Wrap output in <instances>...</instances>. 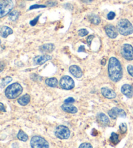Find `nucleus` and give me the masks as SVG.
<instances>
[{"instance_id": "6e6552de", "label": "nucleus", "mask_w": 133, "mask_h": 148, "mask_svg": "<svg viewBox=\"0 0 133 148\" xmlns=\"http://www.w3.org/2000/svg\"><path fill=\"white\" fill-rule=\"evenodd\" d=\"M123 58L128 61L133 60V47L129 44H125L121 48Z\"/></svg>"}, {"instance_id": "f257e3e1", "label": "nucleus", "mask_w": 133, "mask_h": 148, "mask_svg": "<svg viewBox=\"0 0 133 148\" xmlns=\"http://www.w3.org/2000/svg\"><path fill=\"white\" fill-rule=\"evenodd\" d=\"M110 79L114 82L119 81L123 77V69L119 60L114 57L110 58L108 67Z\"/></svg>"}, {"instance_id": "2f4dec72", "label": "nucleus", "mask_w": 133, "mask_h": 148, "mask_svg": "<svg viewBox=\"0 0 133 148\" xmlns=\"http://www.w3.org/2000/svg\"><path fill=\"white\" fill-rule=\"evenodd\" d=\"M115 16H116V14H115V12H110L109 13L107 14V18L109 20H113Z\"/></svg>"}, {"instance_id": "e433bc0d", "label": "nucleus", "mask_w": 133, "mask_h": 148, "mask_svg": "<svg viewBox=\"0 0 133 148\" xmlns=\"http://www.w3.org/2000/svg\"><path fill=\"white\" fill-rule=\"evenodd\" d=\"M0 105H1V108H0V110H1V112H6V110H5V108L3 104L2 103H0Z\"/></svg>"}, {"instance_id": "7ed1b4c3", "label": "nucleus", "mask_w": 133, "mask_h": 148, "mask_svg": "<svg viewBox=\"0 0 133 148\" xmlns=\"http://www.w3.org/2000/svg\"><path fill=\"white\" fill-rule=\"evenodd\" d=\"M117 29L124 36H128L133 34V26L127 19L120 20L117 24Z\"/></svg>"}, {"instance_id": "5701e85b", "label": "nucleus", "mask_w": 133, "mask_h": 148, "mask_svg": "<svg viewBox=\"0 0 133 148\" xmlns=\"http://www.w3.org/2000/svg\"><path fill=\"white\" fill-rule=\"evenodd\" d=\"M17 138L20 140H21V141L23 142H26L29 140V136H28V135L26 133H25L22 130L19 131L18 133L17 134Z\"/></svg>"}, {"instance_id": "dca6fc26", "label": "nucleus", "mask_w": 133, "mask_h": 148, "mask_svg": "<svg viewBox=\"0 0 133 148\" xmlns=\"http://www.w3.org/2000/svg\"><path fill=\"white\" fill-rule=\"evenodd\" d=\"M61 108H62L63 111L68 112V113H70V114H76L78 111L77 108L75 106H73L71 104H67V103L62 104V105L61 106Z\"/></svg>"}, {"instance_id": "b1692460", "label": "nucleus", "mask_w": 133, "mask_h": 148, "mask_svg": "<svg viewBox=\"0 0 133 148\" xmlns=\"http://www.w3.org/2000/svg\"><path fill=\"white\" fill-rule=\"evenodd\" d=\"M110 141L112 143V144L117 145L119 142V135L117 134L115 132H112L111 134V136L110 137Z\"/></svg>"}, {"instance_id": "c756f323", "label": "nucleus", "mask_w": 133, "mask_h": 148, "mask_svg": "<svg viewBox=\"0 0 133 148\" xmlns=\"http://www.w3.org/2000/svg\"><path fill=\"white\" fill-rule=\"evenodd\" d=\"M40 16V14L38 15V16L37 17H36L35 19H33V20H31V22H29L30 25H31V26H35V25L37 24L38 20H39Z\"/></svg>"}, {"instance_id": "423d86ee", "label": "nucleus", "mask_w": 133, "mask_h": 148, "mask_svg": "<svg viewBox=\"0 0 133 148\" xmlns=\"http://www.w3.org/2000/svg\"><path fill=\"white\" fill-rule=\"evenodd\" d=\"M55 136L59 139H68L70 136V131L67 127L59 125L57 127L55 132Z\"/></svg>"}, {"instance_id": "4468645a", "label": "nucleus", "mask_w": 133, "mask_h": 148, "mask_svg": "<svg viewBox=\"0 0 133 148\" xmlns=\"http://www.w3.org/2000/svg\"><path fill=\"white\" fill-rule=\"evenodd\" d=\"M121 93L128 98H131L133 96V87L129 84H124L121 87Z\"/></svg>"}, {"instance_id": "2eb2a0df", "label": "nucleus", "mask_w": 133, "mask_h": 148, "mask_svg": "<svg viewBox=\"0 0 133 148\" xmlns=\"http://www.w3.org/2000/svg\"><path fill=\"white\" fill-rule=\"evenodd\" d=\"M55 47L52 43H47V44L42 45L39 47V50L40 52L43 53H52L55 50Z\"/></svg>"}, {"instance_id": "c85d7f7f", "label": "nucleus", "mask_w": 133, "mask_h": 148, "mask_svg": "<svg viewBox=\"0 0 133 148\" xmlns=\"http://www.w3.org/2000/svg\"><path fill=\"white\" fill-rule=\"evenodd\" d=\"M46 5L47 7H55L57 5V2L56 1H53V0H50L46 2Z\"/></svg>"}, {"instance_id": "473e14b6", "label": "nucleus", "mask_w": 133, "mask_h": 148, "mask_svg": "<svg viewBox=\"0 0 133 148\" xmlns=\"http://www.w3.org/2000/svg\"><path fill=\"white\" fill-rule=\"evenodd\" d=\"M127 71L129 75L133 77V66L132 65H128L127 66Z\"/></svg>"}, {"instance_id": "ea45409f", "label": "nucleus", "mask_w": 133, "mask_h": 148, "mask_svg": "<svg viewBox=\"0 0 133 148\" xmlns=\"http://www.w3.org/2000/svg\"><path fill=\"white\" fill-rule=\"evenodd\" d=\"M3 68H4V64L3 62H1V72L3 70Z\"/></svg>"}, {"instance_id": "7c9ffc66", "label": "nucleus", "mask_w": 133, "mask_h": 148, "mask_svg": "<svg viewBox=\"0 0 133 148\" xmlns=\"http://www.w3.org/2000/svg\"><path fill=\"white\" fill-rule=\"evenodd\" d=\"M80 148H92V145L90 143H83V144H82L80 145V146H79Z\"/></svg>"}, {"instance_id": "9b49d317", "label": "nucleus", "mask_w": 133, "mask_h": 148, "mask_svg": "<svg viewBox=\"0 0 133 148\" xmlns=\"http://www.w3.org/2000/svg\"><path fill=\"white\" fill-rule=\"evenodd\" d=\"M52 57L51 56L45 54V55H40L37 56L34 58L33 62L35 65H42L48 61L52 60Z\"/></svg>"}, {"instance_id": "f8f14e48", "label": "nucleus", "mask_w": 133, "mask_h": 148, "mask_svg": "<svg viewBox=\"0 0 133 148\" xmlns=\"http://www.w3.org/2000/svg\"><path fill=\"white\" fill-rule=\"evenodd\" d=\"M101 93L105 97L109 99H113L116 97V92L107 87H104L101 88Z\"/></svg>"}, {"instance_id": "72a5a7b5", "label": "nucleus", "mask_w": 133, "mask_h": 148, "mask_svg": "<svg viewBox=\"0 0 133 148\" xmlns=\"http://www.w3.org/2000/svg\"><path fill=\"white\" fill-rule=\"evenodd\" d=\"M74 102H75V99H74L73 97H69L68 99H66L64 101V103L71 104V103H73Z\"/></svg>"}, {"instance_id": "cd10ccee", "label": "nucleus", "mask_w": 133, "mask_h": 148, "mask_svg": "<svg viewBox=\"0 0 133 148\" xmlns=\"http://www.w3.org/2000/svg\"><path fill=\"white\" fill-rule=\"evenodd\" d=\"M46 5H38V4H35L29 7V10H33V9H39V8H45L46 7Z\"/></svg>"}, {"instance_id": "20e7f679", "label": "nucleus", "mask_w": 133, "mask_h": 148, "mask_svg": "<svg viewBox=\"0 0 133 148\" xmlns=\"http://www.w3.org/2000/svg\"><path fill=\"white\" fill-rule=\"evenodd\" d=\"M30 144L33 148H48L50 147L49 143L47 140L40 136H33L31 140Z\"/></svg>"}, {"instance_id": "4c0bfd02", "label": "nucleus", "mask_w": 133, "mask_h": 148, "mask_svg": "<svg viewBox=\"0 0 133 148\" xmlns=\"http://www.w3.org/2000/svg\"><path fill=\"white\" fill-rule=\"evenodd\" d=\"M83 2V3H90L91 2L93 1V0H81Z\"/></svg>"}, {"instance_id": "9d476101", "label": "nucleus", "mask_w": 133, "mask_h": 148, "mask_svg": "<svg viewBox=\"0 0 133 148\" xmlns=\"http://www.w3.org/2000/svg\"><path fill=\"white\" fill-rule=\"evenodd\" d=\"M105 30L106 34L107 35L109 38L111 39H115L117 37L118 35V31L115 27L114 25H112L111 24H108L105 27Z\"/></svg>"}, {"instance_id": "393cba45", "label": "nucleus", "mask_w": 133, "mask_h": 148, "mask_svg": "<svg viewBox=\"0 0 133 148\" xmlns=\"http://www.w3.org/2000/svg\"><path fill=\"white\" fill-rule=\"evenodd\" d=\"M12 80V78L11 76H7V77L1 79V84H0V86H1V88H4L5 86H7V84H9L11 82Z\"/></svg>"}, {"instance_id": "0eeeda50", "label": "nucleus", "mask_w": 133, "mask_h": 148, "mask_svg": "<svg viewBox=\"0 0 133 148\" xmlns=\"http://www.w3.org/2000/svg\"><path fill=\"white\" fill-rule=\"evenodd\" d=\"M60 86L64 90H70L75 87V82L69 76H64L60 80Z\"/></svg>"}, {"instance_id": "ddd939ff", "label": "nucleus", "mask_w": 133, "mask_h": 148, "mask_svg": "<svg viewBox=\"0 0 133 148\" xmlns=\"http://www.w3.org/2000/svg\"><path fill=\"white\" fill-rule=\"evenodd\" d=\"M69 71H70V73L71 75H72L74 77H75L77 78H81L82 76L83 75L81 69L78 67L77 65H71V67L69 68Z\"/></svg>"}, {"instance_id": "4be33fe9", "label": "nucleus", "mask_w": 133, "mask_h": 148, "mask_svg": "<svg viewBox=\"0 0 133 148\" xmlns=\"http://www.w3.org/2000/svg\"><path fill=\"white\" fill-rule=\"evenodd\" d=\"M20 15V12L18 11H13L10 12L9 15V19L12 22H16V20L19 18Z\"/></svg>"}, {"instance_id": "aec40b11", "label": "nucleus", "mask_w": 133, "mask_h": 148, "mask_svg": "<svg viewBox=\"0 0 133 148\" xmlns=\"http://www.w3.org/2000/svg\"><path fill=\"white\" fill-rule=\"evenodd\" d=\"M88 19L90 22L94 25H99L101 23V18L100 17L96 14H90L89 15Z\"/></svg>"}, {"instance_id": "bb28decb", "label": "nucleus", "mask_w": 133, "mask_h": 148, "mask_svg": "<svg viewBox=\"0 0 133 148\" xmlns=\"http://www.w3.org/2000/svg\"><path fill=\"white\" fill-rule=\"evenodd\" d=\"M88 34V32L86 29H81L78 31V35L80 37H84Z\"/></svg>"}, {"instance_id": "39448f33", "label": "nucleus", "mask_w": 133, "mask_h": 148, "mask_svg": "<svg viewBox=\"0 0 133 148\" xmlns=\"http://www.w3.org/2000/svg\"><path fill=\"white\" fill-rule=\"evenodd\" d=\"M13 7L14 3L12 0H1L0 3V17L3 18L8 14Z\"/></svg>"}, {"instance_id": "c9c22d12", "label": "nucleus", "mask_w": 133, "mask_h": 148, "mask_svg": "<svg viewBox=\"0 0 133 148\" xmlns=\"http://www.w3.org/2000/svg\"><path fill=\"white\" fill-rule=\"evenodd\" d=\"M84 51H85V47H84V46H80V47H79L78 49V52H84Z\"/></svg>"}, {"instance_id": "a878e982", "label": "nucleus", "mask_w": 133, "mask_h": 148, "mask_svg": "<svg viewBox=\"0 0 133 148\" xmlns=\"http://www.w3.org/2000/svg\"><path fill=\"white\" fill-rule=\"evenodd\" d=\"M119 131L121 134H125V132L127 131V126L126 123H122L119 126Z\"/></svg>"}, {"instance_id": "1a4fd4ad", "label": "nucleus", "mask_w": 133, "mask_h": 148, "mask_svg": "<svg viewBox=\"0 0 133 148\" xmlns=\"http://www.w3.org/2000/svg\"><path fill=\"white\" fill-rule=\"evenodd\" d=\"M108 114L111 118L113 119H117V117H126V112H125L123 109L118 108L117 107H114L111 110L108 112Z\"/></svg>"}, {"instance_id": "58836bf2", "label": "nucleus", "mask_w": 133, "mask_h": 148, "mask_svg": "<svg viewBox=\"0 0 133 148\" xmlns=\"http://www.w3.org/2000/svg\"><path fill=\"white\" fill-rule=\"evenodd\" d=\"M106 62H107V60H106V59H103V60H101V65H106Z\"/></svg>"}, {"instance_id": "f704fd0d", "label": "nucleus", "mask_w": 133, "mask_h": 148, "mask_svg": "<svg viewBox=\"0 0 133 148\" xmlns=\"http://www.w3.org/2000/svg\"><path fill=\"white\" fill-rule=\"evenodd\" d=\"M94 38V35H90V36H88V38H87V42H88L89 46H90L91 42H92V41Z\"/></svg>"}, {"instance_id": "a211bd4d", "label": "nucleus", "mask_w": 133, "mask_h": 148, "mask_svg": "<svg viewBox=\"0 0 133 148\" xmlns=\"http://www.w3.org/2000/svg\"><path fill=\"white\" fill-rule=\"evenodd\" d=\"M31 100V97L28 94H25V95H23L21 97L18 99V103L20 105L23 106L27 105L29 103Z\"/></svg>"}, {"instance_id": "f03ea898", "label": "nucleus", "mask_w": 133, "mask_h": 148, "mask_svg": "<svg viewBox=\"0 0 133 148\" xmlns=\"http://www.w3.org/2000/svg\"><path fill=\"white\" fill-rule=\"evenodd\" d=\"M23 88L19 83H14L9 86L5 91V95L9 99H14L21 95Z\"/></svg>"}, {"instance_id": "f3484780", "label": "nucleus", "mask_w": 133, "mask_h": 148, "mask_svg": "<svg viewBox=\"0 0 133 148\" xmlns=\"http://www.w3.org/2000/svg\"><path fill=\"white\" fill-rule=\"evenodd\" d=\"M13 34V31L11 27L8 26H3L0 29V35L3 38H7L9 35Z\"/></svg>"}, {"instance_id": "412c9836", "label": "nucleus", "mask_w": 133, "mask_h": 148, "mask_svg": "<svg viewBox=\"0 0 133 148\" xmlns=\"http://www.w3.org/2000/svg\"><path fill=\"white\" fill-rule=\"evenodd\" d=\"M45 84H47L48 86L51 87V88H57L58 86V80L56 78H48L45 80Z\"/></svg>"}, {"instance_id": "a19ab883", "label": "nucleus", "mask_w": 133, "mask_h": 148, "mask_svg": "<svg viewBox=\"0 0 133 148\" xmlns=\"http://www.w3.org/2000/svg\"><path fill=\"white\" fill-rule=\"evenodd\" d=\"M26 1H33V0H26Z\"/></svg>"}, {"instance_id": "6ab92c4d", "label": "nucleus", "mask_w": 133, "mask_h": 148, "mask_svg": "<svg viewBox=\"0 0 133 148\" xmlns=\"http://www.w3.org/2000/svg\"><path fill=\"white\" fill-rule=\"evenodd\" d=\"M98 119L101 122V123L104 125H108L110 124L109 118L107 117L105 114L103 113H100L98 114Z\"/></svg>"}]
</instances>
